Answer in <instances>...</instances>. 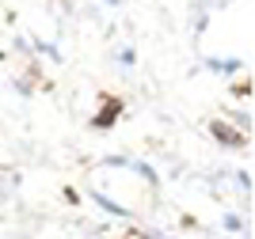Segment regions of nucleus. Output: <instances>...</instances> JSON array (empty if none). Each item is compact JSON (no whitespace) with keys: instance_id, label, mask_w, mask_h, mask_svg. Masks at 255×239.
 Returning a JSON list of instances; mask_svg holds the SVG:
<instances>
[{"instance_id":"1","label":"nucleus","mask_w":255,"mask_h":239,"mask_svg":"<svg viewBox=\"0 0 255 239\" xmlns=\"http://www.w3.org/2000/svg\"><path fill=\"white\" fill-rule=\"evenodd\" d=\"M210 137H217L225 148H244L248 145V133H244V129H236V125L221 122V118H213V122H210Z\"/></svg>"},{"instance_id":"2","label":"nucleus","mask_w":255,"mask_h":239,"mask_svg":"<svg viewBox=\"0 0 255 239\" xmlns=\"http://www.w3.org/2000/svg\"><path fill=\"white\" fill-rule=\"evenodd\" d=\"M118 114H122V99L103 95V99H99V114L92 118V129H99V133H103V129H111V125L118 122Z\"/></svg>"},{"instance_id":"3","label":"nucleus","mask_w":255,"mask_h":239,"mask_svg":"<svg viewBox=\"0 0 255 239\" xmlns=\"http://www.w3.org/2000/svg\"><path fill=\"white\" fill-rule=\"evenodd\" d=\"M206 69L229 76V73H236V69H240V61H236V57H229V61H221V57H206Z\"/></svg>"},{"instance_id":"4","label":"nucleus","mask_w":255,"mask_h":239,"mask_svg":"<svg viewBox=\"0 0 255 239\" xmlns=\"http://www.w3.org/2000/svg\"><path fill=\"white\" fill-rule=\"evenodd\" d=\"M92 198H96L99 205L107 209V213H115V217H126V209H122V205H115V201H111V198H103V194H92Z\"/></svg>"},{"instance_id":"5","label":"nucleus","mask_w":255,"mask_h":239,"mask_svg":"<svg viewBox=\"0 0 255 239\" xmlns=\"http://www.w3.org/2000/svg\"><path fill=\"white\" fill-rule=\"evenodd\" d=\"M38 53H46V57H53V61H61V53H57V46H50V42H38Z\"/></svg>"},{"instance_id":"6","label":"nucleus","mask_w":255,"mask_h":239,"mask_svg":"<svg viewBox=\"0 0 255 239\" xmlns=\"http://www.w3.org/2000/svg\"><path fill=\"white\" fill-rule=\"evenodd\" d=\"M133 61H137V53L129 50V46H126V50H118V65H133Z\"/></svg>"},{"instance_id":"7","label":"nucleus","mask_w":255,"mask_h":239,"mask_svg":"<svg viewBox=\"0 0 255 239\" xmlns=\"http://www.w3.org/2000/svg\"><path fill=\"white\" fill-rule=\"evenodd\" d=\"M233 95H240V99H248V95H252V83H233Z\"/></svg>"},{"instance_id":"8","label":"nucleus","mask_w":255,"mask_h":239,"mask_svg":"<svg viewBox=\"0 0 255 239\" xmlns=\"http://www.w3.org/2000/svg\"><path fill=\"white\" fill-rule=\"evenodd\" d=\"M141 239H164V236H160V232H145Z\"/></svg>"},{"instance_id":"9","label":"nucleus","mask_w":255,"mask_h":239,"mask_svg":"<svg viewBox=\"0 0 255 239\" xmlns=\"http://www.w3.org/2000/svg\"><path fill=\"white\" fill-rule=\"evenodd\" d=\"M107 4H115V8H118V4H122V0H107Z\"/></svg>"}]
</instances>
